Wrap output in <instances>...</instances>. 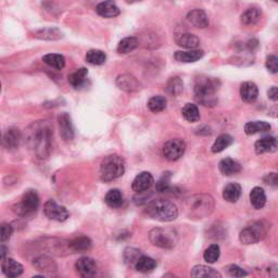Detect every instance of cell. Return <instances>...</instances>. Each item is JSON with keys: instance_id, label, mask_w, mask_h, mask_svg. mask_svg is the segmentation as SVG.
Returning <instances> with one entry per match:
<instances>
[{"instance_id": "cell-1", "label": "cell", "mask_w": 278, "mask_h": 278, "mask_svg": "<svg viewBox=\"0 0 278 278\" xmlns=\"http://www.w3.org/2000/svg\"><path fill=\"white\" fill-rule=\"evenodd\" d=\"M53 130L49 122L37 121L26 130L25 142L27 147L38 159H47L52 148Z\"/></svg>"}, {"instance_id": "cell-2", "label": "cell", "mask_w": 278, "mask_h": 278, "mask_svg": "<svg viewBox=\"0 0 278 278\" xmlns=\"http://www.w3.org/2000/svg\"><path fill=\"white\" fill-rule=\"evenodd\" d=\"M215 207V200L210 194L197 193L186 198L183 202V210L187 218L192 221H200L210 217Z\"/></svg>"}, {"instance_id": "cell-3", "label": "cell", "mask_w": 278, "mask_h": 278, "mask_svg": "<svg viewBox=\"0 0 278 278\" xmlns=\"http://www.w3.org/2000/svg\"><path fill=\"white\" fill-rule=\"evenodd\" d=\"M221 83L218 79L208 78V76H201L196 80L193 87L194 98L205 107H212L218 102L217 93L219 92Z\"/></svg>"}, {"instance_id": "cell-4", "label": "cell", "mask_w": 278, "mask_h": 278, "mask_svg": "<svg viewBox=\"0 0 278 278\" xmlns=\"http://www.w3.org/2000/svg\"><path fill=\"white\" fill-rule=\"evenodd\" d=\"M146 213L151 219L160 222H172L178 217V208L172 201L165 199H155L147 203Z\"/></svg>"}, {"instance_id": "cell-5", "label": "cell", "mask_w": 278, "mask_h": 278, "mask_svg": "<svg viewBox=\"0 0 278 278\" xmlns=\"http://www.w3.org/2000/svg\"><path fill=\"white\" fill-rule=\"evenodd\" d=\"M125 173V161L119 155H110L102 160L100 164V178L102 182H112Z\"/></svg>"}, {"instance_id": "cell-6", "label": "cell", "mask_w": 278, "mask_h": 278, "mask_svg": "<svg viewBox=\"0 0 278 278\" xmlns=\"http://www.w3.org/2000/svg\"><path fill=\"white\" fill-rule=\"evenodd\" d=\"M149 239L158 248L171 250L177 245L178 233L172 227H158L151 229Z\"/></svg>"}, {"instance_id": "cell-7", "label": "cell", "mask_w": 278, "mask_h": 278, "mask_svg": "<svg viewBox=\"0 0 278 278\" xmlns=\"http://www.w3.org/2000/svg\"><path fill=\"white\" fill-rule=\"evenodd\" d=\"M270 226L264 221L254 222L243 228L239 235V240L243 245H254L266 237Z\"/></svg>"}, {"instance_id": "cell-8", "label": "cell", "mask_w": 278, "mask_h": 278, "mask_svg": "<svg viewBox=\"0 0 278 278\" xmlns=\"http://www.w3.org/2000/svg\"><path fill=\"white\" fill-rule=\"evenodd\" d=\"M39 206V197L35 190H26L20 202L13 205V211H15L20 217H29L37 211Z\"/></svg>"}, {"instance_id": "cell-9", "label": "cell", "mask_w": 278, "mask_h": 278, "mask_svg": "<svg viewBox=\"0 0 278 278\" xmlns=\"http://www.w3.org/2000/svg\"><path fill=\"white\" fill-rule=\"evenodd\" d=\"M186 151V144L183 139L174 138L166 142L162 148L163 157L169 161H177L182 158Z\"/></svg>"}, {"instance_id": "cell-10", "label": "cell", "mask_w": 278, "mask_h": 278, "mask_svg": "<svg viewBox=\"0 0 278 278\" xmlns=\"http://www.w3.org/2000/svg\"><path fill=\"white\" fill-rule=\"evenodd\" d=\"M44 213L46 217L57 222H64L68 219L70 213L66 210V207L63 205H60L54 200H48L44 205Z\"/></svg>"}, {"instance_id": "cell-11", "label": "cell", "mask_w": 278, "mask_h": 278, "mask_svg": "<svg viewBox=\"0 0 278 278\" xmlns=\"http://www.w3.org/2000/svg\"><path fill=\"white\" fill-rule=\"evenodd\" d=\"M75 269L82 277H93L96 275L98 266H97V263L94 259L84 256V258L76 261Z\"/></svg>"}, {"instance_id": "cell-12", "label": "cell", "mask_w": 278, "mask_h": 278, "mask_svg": "<svg viewBox=\"0 0 278 278\" xmlns=\"http://www.w3.org/2000/svg\"><path fill=\"white\" fill-rule=\"evenodd\" d=\"M155 183L154 176L151 175L149 172H142L139 173L138 175L133 180V184H131V188L135 192H146L148 191L152 185Z\"/></svg>"}, {"instance_id": "cell-13", "label": "cell", "mask_w": 278, "mask_h": 278, "mask_svg": "<svg viewBox=\"0 0 278 278\" xmlns=\"http://www.w3.org/2000/svg\"><path fill=\"white\" fill-rule=\"evenodd\" d=\"M59 129H60V136L64 139L65 142H71L73 141L75 131H74V126L72 123V119L68 113L64 112L62 113L59 119Z\"/></svg>"}, {"instance_id": "cell-14", "label": "cell", "mask_w": 278, "mask_h": 278, "mask_svg": "<svg viewBox=\"0 0 278 278\" xmlns=\"http://www.w3.org/2000/svg\"><path fill=\"white\" fill-rule=\"evenodd\" d=\"M115 84L121 90L126 93H134L141 88V84H139L137 79L130 74L119 75L116 78Z\"/></svg>"}, {"instance_id": "cell-15", "label": "cell", "mask_w": 278, "mask_h": 278, "mask_svg": "<svg viewBox=\"0 0 278 278\" xmlns=\"http://www.w3.org/2000/svg\"><path fill=\"white\" fill-rule=\"evenodd\" d=\"M96 12L102 18L112 19L117 17L121 13L119 7L115 5L113 0H106V2L100 3L96 7Z\"/></svg>"}, {"instance_id": "cell-16", "label": "cell", "mask_w": 278, "mask_h": 278, "mask_svg": "<svg viewBox=\"0 0 278 278\" xmlns=\"http://www.w3.org/2000/svg\"><path fill=\"white\" fill-rule=\"evenodd\" d=\"M254 149L258 155L272 154L277 150V139L273 136L263 137L255 143Z\"/></svg>"}, {"instance_id": "cell-17", "label": "cell", "mask_w": 278, "mask_h": 278, "mask_svg": "<svg viewBox=\"0 0 278 278\" xmlns=\"http://www.w3.org/2000/svg\"><path fill=\"white\" fill-rule=\"evenodd\" d=\"M22 138V134L18 128L11 127L6 131L5 136L3 137V146L9 150H15L20 146Z\"/></svg>"}, {"instance_id": "cell-18", "label": "cell", "mask_w": 278, "mask_h": 278, "mask_svg": "<svg viewBox=\"0 0 278 278\" xmlns=\"http://www.w3.org/2000/svg\"><path fill=\"white\" fill-rule=\"evenodd\" d=\"M2 268L4 274L11 278L18 277L23 273L22 264H20L18 261L12 258H7V256L2 260Z\"/></svg>"}, {"instance_id": "cell-19", "label": "cell", "mask_w": 278, "mask_h": 278, "mask_svg": "<svg viewBox=\"0 0 278 278\" xmlns=\"http://www.w3.org/2000/svg\"><path fill=\"white\" fill-rule=\"evenodd\" d=\"M203 55V50L190 49L188 51H176L174 53V58H175L176 61L182 62V63H193V62L202 59Z\"/></svg>"}, {"instance_id": "cell-20", "label": "cell", "mask_w": 278, "mask_h": 278, "mask_svg": "<svg viewBox=\"0 0 278 278\" xmlns=\"http://www.w3.org/2000/svg\"><path fill=\"white\" fill-rule=\"evenodd\" d=\"M34 266L36 267L38 270L46 274L52 275L54 272H57V264L54 261L47 255H40L36 258L33 262Z\"/></svg>"}, {"instance_id": "cell-21", "label": "cell", "mask_w": 278, "mask_h": 278, "mask_svg": "<svg viewBox=\"0 0 278 278\" xmlns=\"http://www.w3.org/2000/svg\"><path fill=\"white\" fill-rule=\"evenodd\" d=\"M240 96L245 102L252 103L258 99L259 88L252 82H245L240 87Z\"/></svg>"}, {"instance_id": "cell-22", "label": "cell", "mask_w": 278, "mask_h": 278, "mask_svg": "<svg viewBox=\"0 0 278 278\" xmlns=\"http://www.w3.org/2000/svg\"><path fill=\"white\" fill-rule=\"evenodd\" d=\"M220 172L225 176H233L241 172V165L232 158H225L219 164Z\"/></svg>"}, {"instance_id": "cell-23", "label": "cell", "mask_w": 278, "mask_h": 278, "mask_svg": "<svg viewBox=\"0 0 278 278\" xmlns=\"http://www.w3.org/2000/svg\"><path fill=\"white\" fill-rule=\"evenodd\" d=\"M187 20H188L189 23H191L193 26L198 27V29H205V27L208 26V19L206 13L203 10H191L188 15H187Z\"/></svg>"}, {"instance_id": "cell-24", "label": "cell", "mask_w": 278, "mask_h": 278, "mask_svg": "<svg viewBox=\"0 0 278 278\" xmlns=\"http://www.w3.org/2000/svg\"><path fill=\"white\" fill-rule=\"evenodd\" d=\"M175 41L179 47L185 48V49H196L200 44V39L196 36V35L190 33H184V34L177 35Z\"/></svg>"}, {"instance_id": "cell-25", "label": "cell", "mask_w": 278, "mask_h": 278, "mask_svg": "<svg viewBox=\"0 0 278 278\" xmlns=\"http://www.w3.org/2000/svg\"><path fill=\"white\" fill-rule=\"evenodd\" d=\"M87 75H88L87 68L82 67V68L76 70L75 72L68 75L70 85H71L75 89L83 88L87 83Z\"/></svg>"}, {"instance_id": "cell-26", "label": "cell", "mask_w": 278, "mask_h": 278, "mask_svg": "<svg viewBox=\"0 0 278 278\" xmlns=\"http://www.w3.org/2000/svg\"><path fill=\"white\" fill-rule=\"evenodd\" d=\"M68 249L70 251L72 252H85L88 250L92 249L93 241L90 240L88 237L85 236H82V237L75 238L68 242Z\"/></svg>"}, {"instance_id": "cell-27", "label": "cell", "mask_w": 278, "mask_h": 278, "mask_svg": "<svg viewBox=\"0 0 278 278\" xmlns=\"http://www.w3.org/2000/svg\"><path fill=\"white\" fill-rule=\"evenodd\" d=\"M241 186L237 183H231L225 186L223 190V198L227 201V202L235 203L237 202L241 196Z\"/></svg>"}, {"instance_id": "cell-28", "label": "cell", "mask_w": 278, "mask_h": 278, "mask_svg": "<svg viewBox=\"0 0 278 278\" xmlns=\"http://www.w3.org/2000/svg\"><path fill=\"white\" fill-rule=\"evenodd\" d=\"M250 202L256 210H261L266 203V194L261 187H254L250 191Z\"/></svg>"}, {"instance_id": "cell-29", "label": "cell", "mask_w": 278, "mask_h": 278, "mask_svg": "<svg viewBox=\"0 0 278 278\" xmlns=\"http://www.w3.org/2000/svg\"><path fill=\"white\" fill-rule=\"evenodd\" d=\"M261 18L262 11L256 7H251L241 15V23L243 25H254L259 22Z\"/></svg>"}, {"instance_id": "cell-30", "label": "cell", "mask_w": 278, "mask_h": 278, "mask_svg": "<svg viewBox=\"0 0 278 278\" xmlns=\"http://www.w3.org/2000/svg\"><path fill=\"white\" fill-rule=\"evenodd\" d=\"M134 266L138 270V272L146 274V273L152 272V270L157 267V262H156V260L150 258V256L142 254L141 256H139V259L137 260Z\"/></svg>"}, {"instance_id": "cell-31", "label": "cell", "mask_w": 278, "mask_h": 278, "mask_svg": "<svg viewBox=\"0 0 278 278\" xmlns=\"http://www.w3.org/2000/svg\"><path fill=\"white\" fill-rule=\"evenodd\" d=\"M191 277H204V278H221L222 275L214 268L206 265H196L190 272Z\"/></svg>"}, {"instance_id": "cell-32", "label": "cell", "mask_w": 278, "mask_h": 278, "mask_svg": "<svg viewBox=\"0 0 278 278\" xmlns=\"http://www.w3.org/2000/svg\"><path fill=\"white\" fill-rule=\"evenodd\" d=\"M270 124L265 121H253L248 122L245 125V133L247 135H254L258 133H265L270 129Z\"/></svg>"}, {"instance_id": "cell-33", "label": "cell", "mask_w": 278, "mask_h": 278, "mask_svg": "<svg viewBox=\"0 0 278 278\" xmlns=\"http://www.w3.org/2000/svg\"><path fill=\"white\" fill-rule=\"evenodd\" d=\"M35 37L44 40H58L63 37V33L57 27H46L35 33Z\"/></svg>"}, {"instance_id": "cell-34", "label": "cell", "mask_w": 278, "mask_h": 278, "mask_svg": "<svg viewBox=\"0 0 278 278\" xmlns=\"http://www.w3.org/2000/svg\"><path fill=\"white\" fill-rule=\"evenodd\" d=\"M234 143V139L231 135L222 134L217 139H215L214 144L212 145V152L213 154H220V152L224 151L229 146H232Z\"/></svg>"}, {"instance_id": "cell-35", "label": "cell", "mask_w": 278, "mask_h": 278, "mask_svg": "<svg viewBox=\"0 0 278 278\" xmlns=\"http://www.w3.org/2000/svg\"><path fill=\"white\" fill-rule=\"evenodd\" d=\"M106 203L112 208H119L124 204L123 193L119 189H111L104 198Z\"/></svg>"}, {"instance_id": "cell-36", "label": "cell", "mask_w": 278, "mask_h": 278, "mask_svg": "<svg viewBox=\"0 0 278 278\" xmlns=\"http://www.w3.org/2000/svg\"><path fill=\"white\" fill-rule=\"evenodd\" d=\"M43 61L47 65L55 70H62L65 66V58L62 54L48 53L43 57Z\"/></svg>"}, {"instance_id": "cell-37", "label": "cell", "mask_w": 278, "mask_h": 278, "mask_svg": "<svg viewBox=\"0 0 278 278\" xmlns=\"http://www.w3.org/2000/svg\"><path fill=\"white\" fill-rule=\"evenodd\" d=\"M138 45L139 41L136 37H125L119 43V46H117V52L122 54L129 53L131 51H134L138 47Z\"/></svg>"}, {"instance_id": "cell-38", "label": "cell", "mask_w": 278, "mask_h": 278, "mask_svg": "<svg viewBox=\"0 0 278 278\" xmlns=\"http://www.w3.org/2000/svg\"><path fill=\"white\" fill-rule=\"evenodd\" d=\"M165 89L171 96H178L183 93L184 83L178 76H174V78H171L168 83H166Z\"/></svg>"}, {"instance_id": "cell-39", "label": "cell", "mask_w": 278, "mask_h": 278, "mask_svg": "<svg viewBox=\"0 0 278 278\" xmlns=\"http://www.w3.org/2000/svg\"><path fill=\"white\" fill-rule=\"evenodd\" d=\"M182 114L184 116V119L190 123L198 122L200 120L199 109L196 104L186 103L185 107L182 109Z\"/></svg>"}, {"instance_id": "cell-40", "label": "cell", "mask_w": 278, "mask_h": 278, "mask_svg": "<svg viewBox=\"0 0 278 278\" xmlns=\"http://www.w3.org/2000/svg\"><path fill=\"white\" fill-rule=\"evenodd\" d=\"M107 60V55L98 49H92L86 53V61L93 65H101Z\"/></svg>"}, {"instance_id": "cell-41", "label": "cell", "mask_w": 278, "mask_h": 278, "mask_svg": "<svg viewBox=\"0 0 278 278\" xmlns=\"http://www.w3.org/2000/svg\"><path fill=\"white\" fill-rule=\"evenodd\" d=\"M166 103H168V100L165 99V97L163 96H154L151 97L148 101V108L154 113L161 112L165 108H166Z\"/></svg>"}, {"instance_id": "cell-42", "label": "cell", "mask_w": 278, "mask_h": 278, "mask_svg": "<svg viewBox=\"0 0 278 278\" xmlns=\"http://www.w3.org/2000/svg\"><path fill=\"white\" fill-rule=\"evenodd\" d=\"M142 255V251L139 249L133 248V247H127L124 250L123 253V258L124 262L127 264L128 266H134L137 260L139 259V256Z\"/></svg>"}, {"instance_id": "cell-43", "label": "cell", "mask_w": 278, "mask_h": 278, "mask_svg": "<svg viewBox=\"0 0 278 278\" xmlns=\"http://www.w3.org/2000/svg\"><path fill=\"white\" fill-rule=\"evenodd\" d=\"M220 255H221L220 246L217 245V243H213V245L206 248V250L203 253V259L208 264H213L220 259Z\"/></svg>"}, {"instance_id": "cell-44", "label": "cell", "mask_w": 278, "mask_h": 278, "mask_svg": "<svg viewBox=\"0 0 278 278\" xmlns=\"http://www.w3.org/2000/svg\"><path fill=\"white\" fill-rule=\"evenodd\" d=\"M156 188H157V191L160 193L172 192L173 189H175V188H173L171 185V173L166 172L163 174L162 177L158 180Z\"/></svg>"}, {"instance_id": "cell-45", "label": "cell", "mask_w": 278, "mask_h": 278, "mask_svg": "<svg viewBox=\"0 0 278 278\" xmlns=\"http://www.w3.org/2000/svg\"><path fill=\"white\" fill-rule=\"evenodd\" d=\"M13 234V227L8 223L0 224V242L8 241Z\"/></svg>"}, {"instance_id": "cell-46", "label": "cell", "mask_w": 278, "mask_h": 278, "mask_svg": "<svg viewBox=\"0 0 278 278\" xmlns=\"http://www.w3.org/2000/svg\"><path fill=\"white\" fill-rule=\"evenodd\" d=\"M225 270L229 276H233V277H245L248 275V273L245 269L241 268L238 265H235V264H231V265L226 266Z\"/></svg>"}, {"instance_id": "cell-47", "label": "cell", "mask_w": 278, "mask_h": 278, "mask_svg": "<svg viewBox=\"0 0 278 278\" xmlns=\"http://www.w3.org/2000/svg\"><path fill=\"white\" fill-rule=\"evenodd\" d=\"M265 65L270 73L276 74L278 72V58L276 55H268L266 58Z\"/></svg>"}, {"instance_id": "cell-48", "label": "cell", "mask_w": 278, "mask_h": 278, "mask_svg": "<svg viewBox=\"0 0 278 278\" xmlns=\"http://www.w3.org/2000/svg\"><path fill=\"white\" fill-rule=\"evenodd\" d=\"M263 180H264V183H265L266 185L276 187L277 184H278L277 173H268L267 175L263 178Z\"/></svg>"}, {"instance_id": "cell-49", "label": "cell", "mask_w": 278, "mask_h": 278, "mask_svg": "<svg viewBox=\"0 0 278 278\" xmlns=\"http://www.w3.org/2000/svg\"><path fill=\"white\" fill-rule=\"evenodd\" d=\"M268 98L272 101H277L278 100V88L273 86L272 88H269V90L267 92Z\"/></svg>"}, {"instance_id": "cell-50", "label": "cell", "mask_w": 278, "mask_h": 278, "mask_svg": "<svg viewBox=\"0 0 278 278\" xmlns=\"http://www.w3.org/2000/svg\"><path fill=\"white\" fill-rule=\"evenodd\" d=\"M7 253H8V248H7L4 243L0 242V260H3L6 258Z\"/></svg>"}, {"instance_id": "cell-51", "label": "cell", "mask_w": 278, "mask_h": 278, "mask_svg": "<svg viewBox=\"0 0 278 278\" xmlns=\"http://www.w3.org/2000/svg\"><path fill=\"white\" fill-rule=\"evenodd\" d=\"M126 2L128 4H135V3H138V2H142V0H126Z\"/></svg>"}, {"instance_id": "cell-52", "label": "cell", "mask_w": 278, "mask_h": 278, "mask_svg": "<svg viewBox=\"0 0 278 278\" xmlns=\"http://www.w3.org/2000/svg\"><path fill=\"white\" fill-rule=\"evenodd\" d=\"M3 146V134H2V131H0V147H2Z\"/></svg>"}, {"instance_id": "cell-53", "label": "cell", "mask_w": 278, "mask_h": 278, "mask_svg": "<svg viewBox=\"0 0 278 278\" xmlns=\"http://www.w3.org/2000/svg\"><path fill=\"white\" fill-rule=\"evenodd\" d=\"M0 92H2V82H0Z\"/></svg>"}, {"instance_id": "cell-54", "label": "cell", "mask_w": 278, "mask_h": 278, "mask_svg": "<svg viewBox=\"0 0 278 278\" xmlns=\"http://www.w3.org/2000/svg\"><path fill=\"white\" fill-rule=\"evenodd\" d=\"M273 2H278V0H273Z\"/></svg>"}]
</instances>
